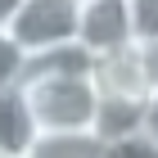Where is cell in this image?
<instances>
[{
  "label": "cell",
  "mask_w": 158,
  "mask_h": 158,
  "mask_svg": "<svg viewBox=\"0 0 158 158\" xmlns=\"http://www.w3.org/2000/svg\"><path fill=\"white\" fill-rule=\"evenodd\" d=\"M90 68H95V59L77 41L27 59V77L18 81V90L27 99L36 131H95L99 90Z\"/></svg>",
  "instance_id": "1"
},
{
  "label": "cell",
  "mask_w": 158,
  "mask_h": 158,
  "mask_svg": "<svg viewBox=\"0 0 158 158\" xmlns=\"http://www.w3.org/2000/svg\"><path fill=\"white\" fill-rule=\"evenodd\" d=\"M77 18H81V0H23L9 18V32L32 59L41 50L77 41Z\"/></svg>",
  "instance_id": "2"
},
{
  "label": "cell",
  "mask_w": 158,
  "mask_h": 158,
  "mask_svg": "<svg viewBox=\"0 0 158 158\" xmlns=\"http://www.w3.org/2000/svg\"><path fill=\"white\" fill-rule=\"evenodd\" d=\"M135 41V23H131V0H81V18H77V45L99 59L113 50Z\"/></svg>",
  "instance_id": "3"
},
{
  "label": "cell",
  "mask_w": 158,
  "mask_h": 158,
  "mask_svg": "<svg viewBox=\"0 0 158 158\" xmlns=\"http://www.w3.org/2000/svg\"><path fill=\"white\" fill-rule=\"evenodd\" d=\"M90 77H95V90L109 99H154L149 77H145V59H140V41L113 50V54H99Z\"/></svg>",
  "instance_id": "4"
},
{
  "label": "cell",
  "mask_w": 158,
  "mask_h": 158,
  "mask_svg": "<svg viewBox=\"0 0 158 158\" xmlns=\"http://www.w3.org/2000/svg\"><path fill=\"white\" fill-rule=\"evenodd\" d=\"M36 140V122L27 113L23 90H0V158H23L27 145Z\"/></svg>",
  "instance_id": "5"
},
{
  "label": "cell",
  "mask_w": 158,
  "mask_h": 158,
  "mask_svg": "<svg viewBox=\"0 0 158 158\" xmlns=\"http://www.w3.org/2000/svg\"><path fill=\"white\" fill-rule=\"evenodd\" d=\"M104 140L99 131H36L23 158H99Z\"/></svg>",
  "instance_id": "6"
},
{
  "label": "cell",
  "mask_w": 158,
  "mask_h": 158,
  "mask_svg": "<svg viewBox=\"0 0 158 158\" xmlns=\"http://www.w3.org/2000/svg\"><path fill=\"white\" fill-rule=\"evenodd\" d=\"M145 113H149V99H109L99 95V113H95V131L99 140H122V135H135L145 131Z\"/></svg>",
  "instance_id": "7"
},
{
  "label": "cell",
  "mask_w": 158,
  "mask_h": 158,
  "mask_svg": "<svg viewBox=\"0 0 158 158\" xmlns=\"http://www.w3.org/2000/svg\"><path fill=\"white\" fill-rule=\"evenodd\" d=\"M23 77H27V50L14 41L9 27H0V90H14Z\"/></svg>",
  "instance_id": "8"
},
{
  "label": "cell",
  "mask_w": 158,
  "mask_h": 158,
  "mask_svg": "<svg viewBox=\"0 0 158 158\" xmlns=\"http://www.w3.org/2000/svg\"><path fill=\"white\" fill-rule=\"evenodd\" d=\"M99 158H158V145L145 131H135V135H122V140H109Z\"/></svg>",
  "instance_id": "9"
},
{
  "label": "cell",
  "mask_w": 158,
  "mask_h": 158,
  "mask_svg": "<svg viewBox=\"0 0 158 158\" xmlns=\"http://www.w3.org/2000/svg\"><path fill=\"white\" fill-rule=\"evenodd\" d=\"M131 23H135V41L158 36V0H131Z\"/></svg>",
  "instance_id": "10"
},
{
  "label": "cell",
  "mask_w": 158,
  "mask_h": 158,
  "mask_svg": "<svg viewBox=\"0 0 158 158\" xmlns=\"http://www.w3.org/2000/svg\"><path fill=\"white\" fill-rule=\"evenodd\" d=\"M140 59H145L149 95H158V36H145V41H140Z\"/></svg>",
  "instance_id": "11"
},
{
  "label": "cell",
  "mask_w": 158,
  "mask_h": 158,
  "mask_svg": "<svg viewBox=\"0 0 158 158\" xmlns=\"http://www.w3.org/2000/svg\"><path fill=\"white\" fill-rule=\"evenodd\" d=\"M145 135H149V140L158 145V95L149 99V113H145Z\"/></svg>",
  "instance_id": "12"
},
{
  "label": "cell",
  "mask_w": 158,
  "mask_h": 158,
  "mask_svg": "<svg viewBox=\"0 0 158 158\" xmlns=\"http://www.w3.org/2000/svg\"><path fill=\"white\" fill-rule=\"evenodd\" d=\"M18 5H23V0H0V27H9V18L18 14Z\"/></svg>",
  "instance_id": "13"
}]
</instances>
